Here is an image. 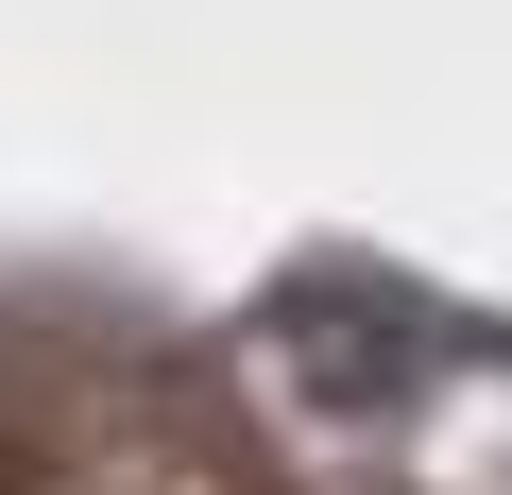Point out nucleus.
<instances>
[{"label":"nucleus","instance_id":"f257e3e1","mask_svg":"<svg viewBox=\"0 0 512 495\" xmlns=\"http://www.w3.org/2000/svg\"><path fill=\"white\" fill-rule=\"evenodd\" d=\"M35 478H52V461H35V444H18V410H0V495H35Z\"/></svg>","mask_w":512,"mask_h":495}]
</instances>
